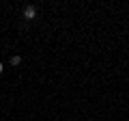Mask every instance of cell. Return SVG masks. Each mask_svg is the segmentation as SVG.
Segmentation results:
<instances>
[{"label": "cell", "mask_w": 129, "mask_h": 121, "mask_svg": "<svg viewBox=\"0 0 129 121\" xmlns=\"http://www.w3.org/2000/svg\"><path fill=\"white\" fill-rule=\"evenodd\" d=\"M35 15H37V9H35L32 5H28L26 9H24V17L26 19H35Z\"/></svg>", "instance_id": "cell-1"}, {"label": "cell", "mask_w": 129, "mask_h": 121, "mask_svg": "<svg viewBox=\"0 0 129 121\" xmlns=\"http://www.w3.org/2000/svg\"><path fill=\"white\" fill-rule=\"evenodd\" d=\"M19 63H22V56H17V54H13V56H11V65H13V67H17Z\"/></svg>", "instance_id": "cell-2"}, {"label": "cell", "mask_w": 129, "mask_h": 121, "mask_svg": "<svg viewBox=\"0 0 129 121\" xmlns=\"http://www.w3.org/2000/svg\"><path fill=\"white\" fill-rule=\"evenodd\" d=\"M0 74H2V63H0Z\"/></svg>", "instance_id": "cell-3"}]
</instances>
